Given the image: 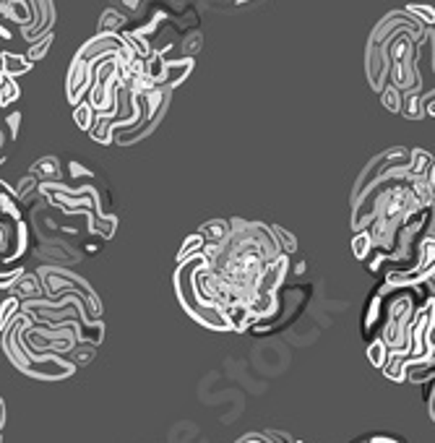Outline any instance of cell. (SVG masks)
Segmentation results:
<instances>
[{
    "mask_svg": "<svg viewBox=\"0 0 435 443\" xmlns=\"http://www.w3.org/2000/svg\"><path fill=\"white\" fill-rule=\"evenodd\" d=\"M206 264V256H193L186 258V261H178V269H175V290H178V298L183 303L188 313L193 315L196 321L206 326V329L214 331H232V323L227 318L225 308L217 305H203L198 300V292H196V274L198 269Z\"/></svg>",
    "mask_w": 435,
    "mask_h": 443,
    "instance_id": "obj_1",
    "label": "cell"
},
{
    "mask_svg": "<svg viewBox=\"0 0 435 443\" xmlns=\"http://www.w3.org/2000/svg\"><path fill=\"white\" fill-rule=\"evenodd\" d=\"M433 274H435V237H425V240L419 242V256L414 261V266L388 271L386 282L388 287H412V284H422L427 276Z\"/></svg>",
    "mask_w": 435,
    "mask_h": 443,
    "instance_id": "obj_2",
    "label": "cell"
},
{
    "mask_svg": "<svg viewBox=\"0 0 435 443\" xmlns=\"http://www.w3.org/2000/svg\"><path fill=\"white\" fill-rule=\"evenodd\" d=\"M32 68L34 65L26 60V55H16V52H6V50H3V55H0V73H3V76L18 79V76L29 73Z\"/></svg>",
    "mask_w": 435,
    "mask_h": 443,
    "instance_id": "obj_3",
    "label": "cell"
},
{
    "mask_svg": "<svg viewBox=\"0 0 435 443\" xmlns=\"http://www.w3.org/2000/svg\"><path fill=\"white\" fill-rule=\"evenodd\" d=\"M409 354H402V352H391L388 354L386 365H383V373H386V378L391 381H407V365H409Z\"/></svg>",
    "mask_w": 435,
    "mask_h": 443,
    "instance_id": "obj_4",
    "label": "cell"
},
{
    "mask_svg": "<svg viewBox=\"0 0 435 443\" xmlns=\"http://www.w3.org/2000/svg\"><path fill=\"white\" fill-rule=\"evenodd\" d=\"M232 222H225V219H214V222H209V225H203L201 230H198V235H201L206 242H222L227 237V235L232 232Z\"/></svg>",
    "mask_w": 435,
    "mask_h": 443,
    "instance_id": "obj_5",
    "label": "cell"
},
{
    "mask_svg": "<svg viewBox=\"0 0 435 443\" xmlns=\"http://www.w3.org/2000/svg\"><path fill=\"white\" fill-rule=\"evenodd\" d=\"M21 310H24V303H21L16 295H9V298L3 300V305H0V331L6 329Z\"/></svg>",
    "mask_w": 435,
    "mask_h": 443,
    "instance_id": "obj_6",
    "label": "cell"
},
{
    "mask_svg": "<svg viewBox=\"0 0 435 443\" xmlns=\"http://www.w3.org/2000/svg\"><path fill=\"white\" fill-rule=\"evenodd\" d=\"M18 97H21L18 81L11 79V76H0V107L13 105V102H16Z\"/></svg>",
    "mask_w": 435,
    "mask_h": 443,
    "instance_id": "obj_7",
    "label": "cell"
},
{
    "mask_svg": "<svg viewBox=\"0 0 435 443\" xmlns=\"http://www.w3.org/2000/svg\"><path fill=\"white\" fill-rule=\"evenodd\" d=\"M73 120H76V125H79L81 130H91V125L97 120V113H94V107L84 99L81 105L73 107Z\"/></svg>",
    "mask_w": 435,
    "mask_h": 443,
    "instance_id": "obj_8",
    "label": "cell"
},
{
    "mask_svg": "<svg viewBox=\"0 0 435 443\" xmlns=\"http://www.w3.org/2000/svg\"><path fill=\"white\" fill-rule=\"evenodd\" d=\"M380 102H383V107H386L388 113H402L404 91H402V89H396L394 84H388V86L380 91Z\"/></svg>",
    "mask_w": 435,
    "mask_h": 443,
    "instance_id": "obj_9",
    "label": "cell"
},
{
    "mask_svg": "<svg viewBox=\"0 0 435 443\" xmlns=\"http://www.w3.org/2000/svg\"><path fill=\"white\" fill-rule=\"evenodd\" d=\"M388 354H391V352H388L386 342H383L380 337H375L371 344H368V360L373 363V368H380V371H383V365H386Z\"/></svg>",
    "mask_w": 435,
    "mask_h": 443,
    "instance_id": "obj_10",
    "label": "cell"
},
{
    "mask_svg": "<svg viewBox=\"0 0 435 443\" xmlns=\"http://www.w3.org/2000/svg\"><path fill=\"white\" fill-rule=\"evenodd\" d=\"M404 11H407L412 18H417L422 26H435V9L433 6H427V3H409Z\"/></svg>",
    "mask_w": 435,
    "mask_h": 443,
    "instance_id": "obj_11",
    "label": "cell"
},
{
    "mask_svg": "<svg viewBox=\"0 0 435 443\" xmlns=\"http://www.w3.org/2000/svg\"><path fill=\"white\" fill-rule=\"evenodd\" d=\"M52 40H55V37H52V32L50 34H45V37H42V40H37V42H32V45H29V47H26V60H29V63H40L42 57L47 55V50H50V45H52Z\"/></svg>",
    "mask_w": 435,
    "mask_h": 443,
    "instance_id": "obj_12",
    "label": "cell"
},
{
    "mask_svg": "<svg viewBox=\"0 0 435 443\" xmlns=\"http://www.w3.org/2000/svg\"><path fill=\"white\" fill-rule=\"evenodd\" d=\"M373 250V237L368 230H360V232H355V237H352V253H355L357 258H368Z\"/></svg>",
    "mask_w": 435,
    "mask_h": 443,
    "instance_id": "obj_13",
    "label": "cell"
},
{
    "mask_svg": "<svg viewBox=\"0 0 435 443\" xmlns=\"http://www.w3.org/2000/svg\"><path fill=\"white\" fill-rule=\"evenodd\" d=\"M203 248H206V240L196 232L193 237H188V240L183 242V250H180L178 261H186V258H193V256H203Z\"/></svg>",
    "mask_w": 435,
    "mask_h": 443,
    "instance_id": "obj_14",
    "label": "cell"
},
{
    "mask_svg": "<svg viewBox=\"0 0 435 443\" xmlns=\"http://www.w3.org/2000/svg\"><path fill=\"white\" fill-rule=\"evenodd\" d=\"M271 230H274V237H276V242H279L282 253L290 258V253H295V250H298V240H295L292 235H287V230H284V227H271Z\"/></svg>",
    "mask_w": 435,
    "mask_h": 443,
    "instance_id": "obj_15",
    "label": "cell"
},
{
    "mask_svg": "<svg viewBox=\"0 0 435 443\" xmlns=\"http://www.w3.org/2000/svg\"><path fill=\"white\" fill-rule=\"evenodd\" d=\"M264 435H266L271 443H300V441H295L292 435L282 433V430H269V433H264Z\"/></svg>",
    "mask_w": 435,
    "mask_h": 443,
    "instance_id": "obj_16",
    "label": "cell"
},
{
    "mask_svg": "<svg viewBox=\"0 0 435 443\" xmlns=\"http://www.w3.org/2000/svg\"><path fill=\"white\" fill-rule=\"evenodd\" d=\"M427 237H435V203L430 206V219H427Z\"/></svg>",
    "mask_w": 435,
    "mask_h": 443,
    "instance_id": "obj_17",
    "label": "cell"
},
{
    "mask_svg": "<svg viewBox=\"0 0 435 443\" xmlns=\"http://www.w3.org/2000/svg\"><path fill=\"white\" fill-rule=\"evenodd\" d=\"M3 425H6V404L0 399V430H3Z\"/></svg>",
    "mask_w": 435,
    "mask_h": 443,
    "instance_id": "obj_18",
    "label": "cell"
},
{
    "mask_svg": "<svg viewBox=\"0 0 435 443\" xmlns=\"http://www.w3.org/2000/svg\"><path fill=\"white\" fill-rule=\"evenodd\" d=\"M425 115H435V99L425 102Z\"/></svg>",
    "mask_w": 435,
    "mask_h": 443,
    "instance_id": "obj_19",
    "label": "cell"
},
{
    "mask_svg": "<svg viewBox=\"0 0 435 443\" xmlns=\"http://www.w3.org/2000/svg\"><path fill=\"white\" fill-rule=\"evenodd\" d=\"M427 180H430V186L435 188V164L430 167V172H427Z\"/></svg>",
    "mask_w": 435,
    "mask_h": 443,
    "instance_id": "obj_20",
    "label": "cell"
},
{
    "mask_svg": "<svg viewBox=\"0 0 435 443\" xmlns=\"http://www.w3.org/2000/svg\"><path fill=\"white\" fill-rule=\"evenodd\" d=\"M0 55H3V50H0ZM0 76H3V73H0Z\"/></svg>",
    "mask_w": 435,
    "mask_h": 443,
    "instance_id": "obj_21",
    "label": "cell"
}]
</instances>
